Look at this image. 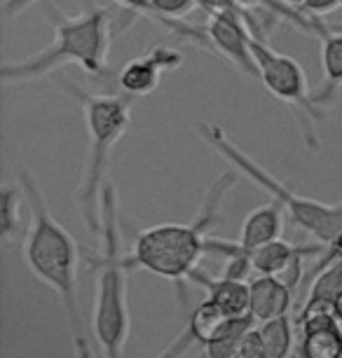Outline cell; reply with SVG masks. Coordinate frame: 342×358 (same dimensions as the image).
<instances>
[{"instance_id": "cell-1", "label": "cell", "mask_w": 342, "mask_h": 358, "mask_svg": "<svg viewBox=\"0 0 342 358\" xmlns=\"http://www.w3.org/2000/svg\"><path fill=\"white\" fill-rule=\"evenodd\" d=\"M17 176L31 211V222L22 246L24 262L31 274L47 283L62 300L78 358H94L78 300V244L69 229L50 213V206L33 176L22 166H17Z\"/></svg>"}, {"instance_id": "cell-2", "label": "cell", "mask_w": 342, "mask_h": 358, "mask_svg": "<svg viewBox=\"0 0 342 358\" xmlns=\"http://www.w3.org/2000/svg\"><path fill=\"white\" fill-rule=\"evenodd\" d=\"M45 17L55 29V40L22 62L0 66L3 83H29L52 76L66 64H76L85 73L101 78L108 71V54L115 38V12L104 5H90L76 17H66L45 5Z\"/></svg>"}, {"instance_id": "cell-3", "label": "cell", "mask_w": 342, "mask_h": 358, "mask_svg": "<svg viewBox=\"0 0 342 358\" xmlns=\"http://www.w3.org/2000/svg\"><path fill=\"white\" fill-rule=\"evenodd\" d=\"M234 183H237V173L218 176L206 190L204 204L190 225L164 222V225L141 229L134 251L127 253V267L145 269L173 281L176 286H183V281L190 279V274L197 269L199 258L206 253V232L218 220L220 201Z\"/></svg>"}, {"instance_id": "cell-4", "label": "cell", "mask_w": 342, "mask_h": 358, "mask_svg": "<svg viewBox=\"0 0 342 358\" xmlns=\"http://www.w3.org/2000/svg\"><path fill=\"white\" fill-rule=\"evenodd\" d=\"M62 87L78 101L85 113L87 159L83 183L78 187V206L85 225L101 234V194L108 183L111 155L131 124V96L127 94H94L78 87L71 78L59 76Z\"/></svg>"}, {"instance_id": "cell-5", "label": "cell", "mask_w": 342, "mask_h": 358, "mask_svg": "<svg viewBox=\"0 0 342 358\" xmlns=\"http://www.w3.org/2000/svg\"><path fill=\"white\" fill-rule=\"evenodd\" d=\"M101 253H87V265L97 269V302H94V335L101 344L104 358H122L129 309H127V253H122V232L117 218L115 185L106 183L101 194Z\"/></svg>"}, {"instance_id": "cell-6", "label": "cell", "mask_w": 342, "mask_h": 358, "mask_svg": "<svg viewBox=\"0 0 342 358\" xmlns=\"http://www.w3.org/2000/svg\"><path fill=\"white\" fill-rule=\"evenodd\" d=\"M197 134L225 162H230L239 176H244L246 180H251L258 187H263L265 192H270L274 201H279L291 213L296 225L303 227L307 234H312L314 239H319L326 246L338 241V236L342 234V204H326V201L303 197L296 190H291L286 183H281L277 176L267 171L265 166H260L251 155L241 150L237 143H232V138L227 136L223 127L213 122H199Z\"/></svg>"}, {"instance_id": "cell-7", "label": "cell", "mask_w": 342, "mask_h": 358, "mask_svg": "<svg viewBox=\"0 0 342 358\" xmlns=\"http://www.w3.org/2000/svg\"><path fill=\"white\" fill-rule=\"evenodd\" d=\"M251 50L258 64V80L265 85V90L277 96L279 101L291 108L293 115L298 117L300 134H303L307 148H317V129L314 124L324 117L321 106L314 101V94H310V85H307V76L296 59L272 50L265 40L253 38Z\"/></svg>"}, {"instance_id": "cell-8", "label": "cell", "mask_w": 342, "mask_h": 358, "mask_svg": "<svg viewBox=\"0 0 342 358\" xmlns=\"http://www.w3.org/2000/svg\"><path fill=\"white\" fill-rule=\"evenodd\" d=\"M204 31L209 36L213 52L220 54L239 73L258 80V64L251 50L253 29L249 19L232 15H209V24Z\"/></svg>"}, {"instance_id": "cell-9", "label": "cell", "mask_w": 342, "mask_h": 358, "mask_svg": "<svg viewBox=\"0 0 342 358\" xmlns=\"http://www.w3.org/2000/svg\"><path fill=\"white\" fill-rule=\"evenodd\" d=\"M180 64H183L180 50L171 45H155L122 66L117 76L120 90L131 99L148 96L159 87L164 73L180 69Z\"/></svg>"}, {"instance_id": "cell-10", "label": "cell", "mask_w": 342, "mask_h": 358, "mask_svg": "<svg viewBox=\"0 0 342 358\" xmlns=\"http://www.w3.org/2000/svg\"><path fill=\"white\" fill-rule=\"evenodd\" d=\"M281 206L279 201L272 204H263L246 215V220L241 222V232L237 241H223V239H211L206 236V253H220V255H230V253H244L249 255L253 248H260L270 241L279 239L281 236Z\"/></svg>"}, {"instance_id": "cell-11", "label": "cell", "mask_w": 342, "mask_h": 358, "mask_svg": "<svg viewBox=\"0 0 342 358\" xmlns=\"http://www.w3.org/2000/svg\"><path fill=\"white\" fill-rule=\"evenodd\" d=\"M249 314L256 323H265L286 316L293 302V288L277 274H260L251 283Z\"/></svg>"}, {"instance_id": "cell-12", "label": "cell", "mask_w": 342, "mask_h": 358, "mask_svg": "<svg viewBox=\"0 0 342 358\" xmlns=\"http://www.w3.org/2000/svg\"><path fill=\"white\" fill-rule=\"evenodd\" d=\"M192 283H199L202 288H206V297L211 302L223 309L227 316L239 319V316L249 314L251 307V286L241 279H230V276H209L202 269H194L190 274Z\"/></svg>"}, {"instance_id": "cell-13", "label": "cell", "mask_w": 342, "mask_h": 358, "mask_svg": "<svg viewBox=\"0 0 342 358\" xmlns=\"http://www.w3.org/2000/svg\"><path fill=\"white\" fill-rule=\"evenodd\" d=\"M321 40V69H324V87L314 94L319 106L331 103L342 87V29H328Z\"/></svg>"}, {"instance_id": "cell-14", "label": "cell", "mask_w": 342, "mask_h": 358, "mask_svg": "<svg viewBox=\"0 0 342 358\" xmlns=\"http://www.w3.org/2000/svg\"><path fill=\"white\" fill-rule=\"evenodd\" d=\"M342 356V328H319L303 333L296 358H340Z\"/></svg>"}, {"instance_id": "cell-15", "label": "cell", "mask_w": 342, "mask_h": 358, "mask_svg": "<svg viewBox=\"0 0 342 358\" xmlns=\"http://www.w3.org/2000/svg\"><path fill=\"white\" fill-rule=\"evenodd\" d=\"M258 330H260V337H263V342H265L267 358H291L293 326H291L288 314L279 316V319L260 323Z\"/></svg>"}, {"instance_id": "cell-16", "label": "cell", "mask_w": 342, "mask_h": 358, "mask_svg": "<svg viewBox=\"0 0 342 358\" xmlns=\"http://www.w3.org/2000/svg\"><path fill=\"white\" fill-rule=\"evenodd\" d=\"M307 300H324V302H333V305H340L342 302V265H340V260L324 267L317 274Z\"/></svg>"}, {"instance_id": "cell-17", "label": "cell", "mask_w": 342, "mask_h": 358, "mask_svg": "<svg viewBox=\"0 0 342 358\" xmlns=\"http://www.w3.org/2000/svg\"><path fill=\"white\" fill-rule=\"evenodd\" d=\"M253 326H256V319H253L251 314L234 319V326L227 330V335H223L216 342L206 344V358H232V354H234V349H237L239 340L246 333H249Z\"/></svg>"}, {"instance_id": "cell-18", "label": "cell", "mask_w": 342, "mask_h": 358, "mask_svg": "<svg viewBox=\"0 0 342 358\" xmlns=\"http://www.w3.org/2000/svg\"><path fill=\"white\" fill-rule=\"evenodd\" d=\"M22 185H5L3 201H0V225L5 236H15L19 227V204H22Z\"/></svg>"}, {"instance_id": "cell-19", "label": "cell", "mask_w": 342, "mask_h": 358, "mask_svg": "<svg viewBox=\"0 0 342 358\" xmlns=\"http://www.w3.org/2000/svg\"><path fill=\"white\" fill-rule=\"evenodd\" d=\"M232 358H267L265 342H263V337H260L258 326H253L249 333L241 337Z\"/></svg>"}, {"instance_id": "cell-20", "label": "cell", "mask_w": 342, "mask_h": 358, "mask_svg": "<svg viewBox=\"0 0 342 358\" xmlns=\"http://www.w3.org/2000/svg\"><path fill=\"white\" fill-rule=\"evenodd\" d=\"M113 3H115L117 8L127 10L129 15H143L152 19V22H157L155 10H152V0H113Z\"/></svg>"}, {"instance_id": "cell-21", "label": "cell", "mask_w": 342, "mask_h": 358, "mask_svg": "<svg viewBox=\"0 0 342 358\" xmlns=\"http://www.w3.org/2000/svg\"><path fill=\"white\" fill-rule=\"evenodd\" d=\"M303 10L312 17H326L335 10H342V0H307Z\"/></svg>"}, {"instance_id": "cell-22", "label": "cell", "mask_w": 342, "mask_h": 358, "mask_svg": "<svg viewBox=\"0 0 342 358\" xmlns=\"http://www.w3.org/2000/svg\"><path fill=\"white\" fill-rule=\"evenodd\" d=\"M36 3H43V0H3V15H5V19L17 17Z\"/></svg>"}, {"instance_id": "cell-23", "label": "cell", "mask_w": 342, "mask_h": 358, "mask_svg": "<svg viewBox=\"0 0 342 358\" xmlns=\"http://www.w3.org/2000/svg\"><path fill=\"white\" fill-rule=\"evenodd\" d=\"M342 258V234L338 236V241H333V244H328V253L324 255V260L319 262V269H324L328 265H333V262H338Z\"/></svg>"}, {"instance_id": "cell-24", "label": "cell", "mask_w": 342, "mask_h": 358, "mask_svg": "<svg viewBox=\"0 0 342 358\" xmlns=\"http://www.w3.org/2000/svg\"><path fill=\"white\" fill-rule=\"evenodd\" d=\"M286 5H291V8H298V10H303V5L307 3V0H284Z\"/></svg>"}, {"instance_id": "cell-25", "label": "cell", "mask_w": 342, "mask_h": 358, "mask_svg": "<svg viewBox=\"0 0 342 358\" xmlns=\"http://www.w3.org/2000/svg\"><path fill=\"white\" fill-rule=\"evenodd\" d=\"M340 265H342V258H340Z\"/></svg>"}, {"instance_id": "cell-26", "label": "cell", "mask_w": 342, "mask_h": 358, "mask_svg": "<svg viewBox=\"0 0 342 358\" xmlns=\"http://www.w3.org/2000/svg\"><path fill=\"white\" fill-rule=\"evenodd\" d=\"M202 358H206V354H204V356H202Z\"/></svg>"}, {"instance_id": "cell-27", "label": "cell", "mask_w": 342, "mask_h": 358, "mask_svg": "<svg viewBox=\"0 0 342 358\" xmlns=\"http://www.w3.org/2000/svg\"><path fill=\"white\" fill-rule=\"evenodd\" d=\"M340 358H342V356H340Z\"/></svg>"}]
</instances>
